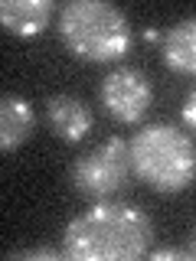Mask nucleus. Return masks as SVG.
Returning a JSON list of instances; mask_svg holds the SVG:
<instances>
[{
    "mask_svg": "<svg viewBox=\"0 0 196 261\" xmlns=\"http://www.w3.org/2000/svg\"><path fill=\"white\" fill-rule=\"evenodd\" d=\"M154 219L134 202H95L62 232V251L72 261H134L151 251Z\"/></svg>",
    "mask_w": 196,
    "mask_h": 261,
    "instance_id": "obj_1",
    "label": "nucleus"
},
{
    "mask_svg": "<svg viewBox=\"0 0 196 261\" xmlns=\"http://www.w3.org/2000/svg\"><path fill=\"white\" fill-rule=\"evenodd\" d=\"M131 173L157 193H180L193 183L196 173V147L183 127L154 121L134 130L128 141Z\"/></svg>",
    "mask_w": 196,
    "mask_h": 261,
    "instance_id": "obj_2",
    "label": "nucleus"
},
{
    "mask_svg": "<svg viewBox=\"0 0 196 261\" xmlns=\"http://www.w3.org/2000/svg\"><path fill=\"white\" fill-rule=\"evenodd\" d=\"M56 30L62 46L85 62H118L131 49L128 13L108 0H69Z\"/></svg>",
    "mask_w": 196,
    "mask_h": 261,
    "instance_id": "obj_3",
    "label": "nucleus"
},
{
    "mask_svg": "<svg viewBox=\"0 0 196 261\" xmlns=\"http://www.w3.org/2000/svg\"><path fill=\"white\" fill-rule=\"evenodd\" d=\"M128 176H131V160H128L125 137H108V141L95 144L69 170L72 190L88 196V199H108V196H114L128 183Z\"/></svg>",
    "mask_w": 196,
    "mask_h": 261,
    "instance_id": "obj_4",
    "label": "nucleus"
},
{
    "mask_svg": "<svg viewBox=\"0 0 196 261\" xmlns=\"http://www.w3.org/2000/svg\"><path fill=\"white\" fill-rule=\"evenodd\" d=\"M98 98L118 124H141L154 105V85L147 72L134 69V65H118L102 79Z\"/></svg>",
    "mask_w": 196,
    "mask_h": 261,
    "instance_id": "obj_5",
    "label": "nucleus"
},
{
    "mask_svg": "<svg viewBox=\"0 0 196 261\" xmlns=\"http://www.w3.org/2000/svg\"><path fill=\"white\" fill-rule=\"evenodd\" d=\"M46 121L49 127H53V134L59 137L65 144H79L82 137L92 130V108H88L85 101H82L79 95H49L46 101Z\"/></svg>",
    "mask_w": 196,
    "mask_h": 261,
    "instance_id": "obj_6",
    "label": "nucleus"
},
{
    "mask_svg": "<svg viewBox=\"0 0 196 261\" xmlns=\"http://www.w3.org/2000/svg\"><path fill=\"white\" fill-rule=\"evenodd\" d=\"M53 20L49 0H0V27L10 36L33 39L39 36Z\"/></svg>",
    "mask_w": 196,
    "mask_h": 261,
    "instance_id": "obj_7",
    "label": "nucleus"
},
{
    "mask_svg": "<svg viewBox=\"0 0 196 261\" xmlns=\"http://www.w3.org/2000/svg\"><path fill=\"white\" fill-rule=\"evenodd\" d=\"M36 130V111L23 95H0V150H20Z\"/></svg>",
    "mask_w": 196,
    "mask_h": 261,
    "instance_id": "obj_8",
    "label": "nucleus"
},
{
    "mask_svg": "<svg viewBox=\"0 0 196 261\" xmlns=\"http://www.w3.org/2000/svg\"><path fill=\"white\" fill-rule=\"evenodd\" d=\"M163 65L180 75H193L196 72V23L193 16L174 23L163 36Z\"/></svg>",
    "mask_w": 196,
    "mask_h": 261,
    "instance_id": "obj_9",
    "label": "nucleus"
},
{
    "mask_svg": "<svg viewBox=\"0 0 196 261\" xmlns=\"http://www.w3.org/2000/svg\"><path fill=\"white\" fill-rule=\"evenodd\" d=\"M7 258H27V261H33V258H43V261H59V258H65V251H62V248H53V245H43V248H23V251H10Z\"/></svg>",
    "mask_w": 196,
    "mask_h": 261,
    "instance_id": "obj_10",
    "label": "nucleus"
},
{
    "mask_svg": "<svg viewBox=\"0 0 196 261\" xmlns=\"http://www.w3.org/2000/svg\"><path fill=\"white\" fill-rule=\"evenodd\" d=\"M151 258L154 261H163V258H183V261H190L193 251L190 248H157V251H151Z\"/></svg>",
    "mask_w": 196,
    "mask_h": 261,
    "instance_id": "obj_11",
    "label": "nucleus"
},
{
    "mask_svg": "<svg viewBox=\"0 0 196 261\" xmlns=\"http://www.w3.org/2000/svg\"><path fill=\"white\" fill-rule=\"evenodd\" d=\"M183 118H186V127H193V95H186V108H183Z\"/></svg>",
    "mask_w": 196,
    "mask_h": 261,
    "instance_id": "obj_12",
    "label": "nucleus"
}]
</instances>
